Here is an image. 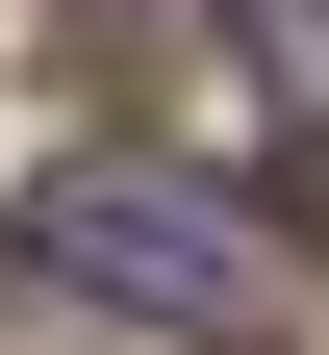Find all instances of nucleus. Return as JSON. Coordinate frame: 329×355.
<instances>
[{"label": "nucleus", "mask_w": 329, "mask_h": 355, "mask_svg": "<svg viewBox=\"0 0 329 355\" xmlns=\"http://www.w3.org/2000/svg\"><path fill=\"white\" fill-rule=\"evenodd\" d=\"M26 254H76V279L127 304V330H203V355H278L304 330V279H278V229L254 203H203V178H51V203H26Z\"/></svg>", "instance_id": "nucleus-1"}, {"label": "nucleus", "mask_w": 329, "mask_h": 355, "mask_svg": "<svg viewBox=\"0 0 329 355\" xmlns=\"http://www.w3.org/2000/svg\"><path fill=\"white\" fill-rule=\"evenodd\" d=\"M278 51H304V102H329V0H278Z\"/></svg>", "instance_id": "nucleus-2"}]
</instances>
